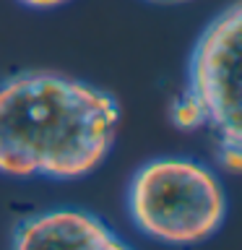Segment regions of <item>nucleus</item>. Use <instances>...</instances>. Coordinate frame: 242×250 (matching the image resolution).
Instances as JSON below:
<instances>
[{
  "instance_id": "nucleus-3",
  "label": "nucleus",
  "mask_w": 242,
  "mask_h": 250,
  "mask_svg": "<svg viewBox=\"0 0 242 250\" xmlns=\"http://www.w3.org/2000/svg\"><path fill=\"white\" fill-rule=\"evenodd\" d=\"M182 89L201 104L216 144L242 148V0L203 26L187 58Z\"/></svg>"
},
{
  "instance_id": "nucleus-6",
  "label": "nucleus",
  "mask_w": 242,
  "mask_h": 250,
  "mask_svg": "<svg viewBox=\"0 0 242 250\" xmlns=\"http://www.w3.org/2000/svg\"><path fill=\"white\" fill-rule=\"evenodd\" d=\"M219 164L229 172H242V148L240 146H229V144H219Z\"/></svg>"
},
{
  "instance_id": "nucleus-5",
  "label": "nucleus",
  "mask_w": 242,
  "mask_h": 250,
  "mask_svg": "<svg viewBox=\"0 0 242 250\" xmlns=\"http://www.w3.org/2000/svg\"><path fill=\"white\" fill-rule=\"evenodd\" d=\"M169 117L172 123L177 125L180 130H195V128H206V120H203V109L185 89L175 97L169 107Z\"/></svg>"
},
{
  "instance_id": "nucleus-1",
  "label": "nucleus",
  "mask_w": 242,
  "mask_h": 250,
  "mask_svg": "<svg viewBox=\"0 0 242 250\" xmlns=\"http://www.w3.org/2000/svg\"><path fill=\"white\" fill-rule=\"evenodd\" d=\"M120 104L109 91L58 70H19L0 81V175L81 180L115 146Z\"/></svg>"
},
{
  "instance_id": "nucleus-4",
  "label": "nucleus",
  "mask_w": 242,
  "mask_h": 250,
  "mask_svg": "<svg viewBox=\"0 0 242 250\" xmlns=\"http://www.w3.org/2000/svg\"><path fill=\"white\" fill-rule=\"evenodd\" d=\"M11 250H133L104 219L81 208H47L21 219Z\"/></svg>"
},
{
  "instance_id": "nucleus-7",
  "label": "nucleus",
  "mask_w": 242,
  "mask_h": 250,
  "mask_svg": "<svg viewBox=\"0 0 242 250\" xmlns=\"http://www.w3.org/2000/svg\"><path fill=\"white\" fill-rule=\"evenodd\" d=\"M16 3H21L29 11H55V8L68 5L70 0H16Z\"/></svg>"
},
{
  "instance_id": "nucleus-2",
  "label": "nucleus",
  "mask_w": 242,
  "mask_h": 250,
  "mask_svg": "<svg viewBox=\"0 0 242 250\" xmlns=\"http://www.w3.org/2000/svg\"><path fill=\"white\" fill-rule=\"evenodd\" d=\"M125 206L133 227L172 248L211 240L226 219V190L208 164L187 156H156L133 172Z\"/></svg>"
},
{
  "instance_id": "nucleus-8",
  "label": "nucleus",
  "mask_w": 242,
  "mask_h": 250,
  "mask_svg": "<svg viewBox=\"0 0 242 250\" xmlns=\"http://www.w3.org/2000/svg\"><path fill=\"white\" fill-rule=\"evenodd\" d=\"M148 3H159V5H175V3H187V0H148Z\"/></svg>"
}]
</instances>
